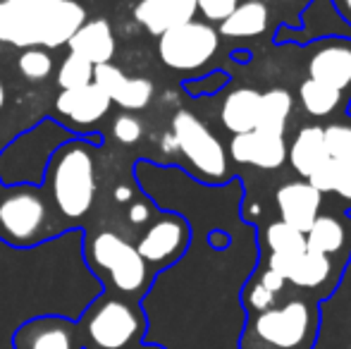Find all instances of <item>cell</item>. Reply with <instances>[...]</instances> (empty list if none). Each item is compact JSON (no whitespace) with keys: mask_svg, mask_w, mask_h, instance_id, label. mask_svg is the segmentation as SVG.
Listing matches in <instances>:
<instances>
[{"mask_svg":"<svg viewBox=\"0 0 351 349\" xmlns=\"http://www.w3.org/2000/svg\"><path fill=\"white\" fill-rule=\"evenodd\" d=\"M86 22V8L77 0H0V43L14 48L67 46Z\"/></svg>","mask_w":351,"mask_h":349,"instance_id":"6da1fadb","label":"cell"},{"mask_svg":"<svg viewBox=\"0 0 351 349\" xmlns=\"http://www.w3.org/2000/svg\"><path fill=\"white\" fill-rule=\"evenodd\" d=\"M96 146L101 136H74L53 154L46 170V184L58 213L67 220H79L96 201Z\"/></svg>","mask_w":351,"mask_h":349,"instance_id":"7a4b0ae2","label":"cell"},{"mask_svg":"<svg viewBox=\"0 0 351 349\" xmlns=\"http://www.w3.org/2000/svg\"><path fill=\"white\" fill-rule=\"evenodd\" d=\"M318 306L306 299L275 304L263 313H251L239 337V349H311L318 337Z\"/></svg>","mask_w":351,"mask_h":349,"instance_id":"3957f363","label":"cell"},{"mask_svg":"<svg viewBox=\"0 0 351 349\" xmlns=\"http://www.w3.org/2000/svg\"><path fill=\"white\" fill-rule=\"evenodd\" d=\"M146 333L148 326L141 309L108 294L93 297L79 323L82 349H136Z\"/></svg>","mask_w":351,"mask_h":349,"instance_id":"277c9868","label":"cell"},{"mask_svg":"<svg viewBox=\"0 0 351 349\" xmlns=\"http://www.w3.org/2000/svg\"><path fill=\"white\" fill-rule=\"evenodd\" d=\"M70 139H74V134L65 125L51 117L41 120L5 146L0 154V182L8 186L43 184L53 154Z\"/></svg>","mask_w":351,"mask_h":349,"instance_id":"5b68a950","label":"cell"},{"mask_svg":"<svg viewBox=\"0 0 351 349\" xmlns=\"http://www.w3.org/2000/svg\"><path fill=\"white\" fill-rule=\"evenodd\" d=\"M86 261L98 273V282L106 278L122 297L139 299L151 285V268L139 256L134 244L117 232H98L86 247Z\"/></svg>","mask_w":351,"mask_h":349,"instance_id":"8992f818","label":"cell"},{"mask_svg":"<svg viewBox=\"0 0 351 349\" xmlns=\"http://www.w3.org/2000/svg\"><path fill=\"white\" fill-rule=\"evenodd\" d=\"M48 220V201L38 186H8L0 199V237L12 247H29L41 237Z\"/></svg>","mask_w":351,"mask_h":349,"instance_id":"52a82bcc","label":"cell"},{"mask_svg":"<svg viewBox=\"0 0 351 349\" xmlns=\"http://www.w3.org/2000/svg\"><path fill=\"white\" fill-rule=\"evenodd\" d=\"M177 151L186 158L201 180L220 182L227 175V154L217 136L189 110H177L172 117Z\"/></svg>","mask_w":351,"mask_h":349,"instance_id":"ba28073f","label":"cell"},{"mask_svg":"<svg viewBox=\"0 0 351 349\" xmlns=\"http://www.w3.org/2000/svg\"><path fill=\"white\" fill-rule=\"evenodd\" d=\"M220 46V34L206 22L180 24L162 36H158V56L162 65L177 72H196L210 62Z\"/></svg>","mask_w":351,"mask_h":349,"instance_id":"9c48e42d","label":"cell"},{"mask_svg":"<svg viewBox=\"0 0 351 349\" xmlns=\"http://www.w3.org/2000/svg\"><path fill=\"white\" fill-rule=\"evenodd\" d=\"M189 244V225L180 215H162L153 220L136 242V252L148 268H165L175 263Z\"/></svg>","mask_w":351,"mask_h":349,"instance_id":"30bf717a","label":"cell"},{"mask_svg":"<svg viewBox=\"0 0 351 349\" xmlns=\"http://www.w3.org/2000/svg\"><path fill=\"white\" fill-rule=\"evenodd\" d=\"M14 349H82L79 326L67 316H36L17 328Z\"/></svg>","mask_w":351,"mask_h":349,"instance_id":"8fae6325","label":"cell"},{"mask_svg":"<svg viewBox=\"0 0 351 349\" xmlns=\"http://www.w3.org/2000/svg\"><path fill=\"white\" fill-rule=\"evenodd\" d=\"M230 156L241 165H254V168L261 170H278L287 160V141L280 134L251 130L232 136Z\"/></svg>","mask_w":351,"mask_h":349,"instance_id":"7c38bea8","label":"cell"},{"mask_svg":"<svg viewBox=\"0 0 351 349\" xmlns=\"http://www.w3.org/2000/svg\"><path fill=\"white\" fill-rule=\"evenodd\" d=\"M93 84H98L108 93L112 103H117L125 110H143L153 98V82L146 77H127L115 65L93 67Z\"/></svg>","mask_w":351,"mask_h":349,"instance_id":"4fadbf2b","label":"cell"},{"mask_svg":"<svg viewBox=\"0 0 351 349\" xmlns=\"http://www.w3.org/2000/svg\"><path fill=\"white\" fill-rule=\"evenodd\" d=\"M275 201H278L282 223H287L289 228L306 234L311 225H313V220L320 215L323 194L315 191L306 180H294L280 186Z\"/></svg>","mask_w":351,"mask_h":349,"instance_id":"5bb4252c","label":"cell"},{"mask_svg":"<svg viewBox=\"0 0 351 349\" xmlns=\"http://www.w3.org/2000/svg\"><path fill=\"white\" fill-rule=\"evenodd\" d=\"M112 101L98 84L60 91L56 98V112L77 127H91L108 115Z\"/></svg>","mask_w":351,"mask_h":349,"instance_id":"9a60e30c","label":"cell"},{"mask_svg":"<svg viewBox=\"0 0 351 349\" xmlns=\"http://www.w3.org/2000/svg\"><path fill=\"white\" fill-rule=\"evenodd\" d=\"M308 77L325 86L337 88L339 93L351 86V43L328 41L311 56Z\"/></svg>","mask_w":351,"mask_h":349,"instance_id":"2e32d148","label":"cell"},{"mask_svg":"<svg viewBox=\"0 0 351 349\" xmlns=\"http://www.w3.org/2000/svg\"><path fill=\"white\" fill-rule=\"evenodd\" d=\"M194 17L196 0H139L134 8V19L153 36H162Z\"/></svg>","mask_w":351,"mask_h":349,"instance_id":"e0dca14e","label":"cell"},{"mask_svg":"<svg viewBox=\"0 0 351 349\" xmlns=\"http://www.w3.org/2000/svg\"><path fill=\"white\" fill-rule=\"evenodd\" d=\"M72 56L84 58L93 67L108 65L115 56V34L108 19H86L67 41Z\"/></svg>","mask_w":351,"mask_h":349,"instance_id":"ac0fdd59","label":"cell"},{"mask_svg":"<svg viewBox=\"0 0 351 349\" xmlns=\"http://www.w3.org/2000/svg\"><path fill=\"white\" fill-rule=\"evenodd\" d=\"M287 158H289L291 168L296 173L304 177V180H308L311 173H315L330 158L328 149H325L323 127L318 125L301 127L294 139H291V144L287 146Z\"/></svg>","mask_w":351,"mask_h":349,"instance_id":"d6986e66","label":"cell"},{"mask_svg":"<svg viewBox=\"0 0 351 349\" xmlns=\"http://www.w3.org/2000/svg\"><path fill=\"white\" fill-rule=\"evenodd\" d=\"M258 101L261 91L249 86L234 88L227 93L225 103H222L220 120L222 127L232 134H244V132L256 130V120H258Z\"/></svg>","mask_w":351,"mask_h":349,"instance_id":"ffe728a7","label":"cell"},{"mask_svg":"<svg viewBox=\"0 0 351 349\" xmlns=\"http://www.w3.org/2000/svg\"><path fill=\"white\" fill-rule=\"evenodd\" d=\"M332 275H335L332 258L306 247V252H301L299 256L291 258L285 280L299 289H320L323 285H328L332 280Z\"/></svg>","mask_w":351,"mask_h":349,"instance_id":"44dd1931","label":"cell"},{"mask_svg":"<svg viewBox=\"0 0 351 349\" xmlns=\"http://www.w3.org/2000/svg\"><path fill=\"white\" fill-rule=\"evenodd\" d=\"M304 237L306 247L318 254H325L330 258L351 247L349 223H344L342 218H335V215H318Z\"/></svg>","mask_w":351,"mask_h":349,"instance_id":"7402d4cb","label":"cell"},{"mask_svg":"<svg viewBox=\"0 0 351 349\" xmlns=\"http://www.w3.org/2000/svg\"><path fill=\"white\" fill-rule=\"evenodd\" d=\"M268 17L270 14L263 0H244L225 22H220V34L230 38L258 36L268 29Z\"/></svg>","mask_w":351,"mask_h":349,"instance_id":"603a6c76","label":"cell"},{"mask_svg":"<svg viewBox=\"0 0 351 349\" xmlns=\"http://www.w3.org/2000/svg\"><path fill=\"white\" fill-rule=\"evenodd\" d=\"M291 108H294V98H291V93L287 91V88H270V91H263L258 101L256 130L285 136Z\"/></svg>","mask_w":351,"mask_h":349,"instance_id":"cb8c5ba5","label":"cell"},{"mask_svg":"<svg viewBox=\"0 0 351 349\" xmlns=\"http://www.w3.org/2000/svg\"><path fill=\"white\" fill-rule=\"evenodd\" d=\"M306 182L320 194H335L344 201H351V163L328 158L315 173H311Z\"/></svg>","mask_w":351,"mask_h":349,"instance_id":"d4e9b609","label":"cell"},{"mask_svg":"<svg viewBox=\"0 0 351 349\" xmlns=\"http://www.w3.org/2000/svg\"><path fill=\"white\" fill-rule=\"evenodd\" d=\"M299 98H301V106H304V110L308 112V115L325 117V115H330V112L337 110L342 93H339L337 88L325 86V84H320V82H315L308 77V80L301 82Z\"/></svg>","mask_w":351,"mask_h":349,"instance_id":"484cf974","label":"cell"},{"mask_svg":"<svg viewBox=\"0 0 351 349\" xmlns=\"http://www.w3.org/2000/svg\"><path fill=\"white\" fill-rule=\"evenodd\" d=\"M265 244H268L270 254H285V256H299L301 252H306V237L299 230L289 228L282 220L268 225L265 230Z\"/></svg>","mask_w":351,"mask_h":349,"instance_id":"4316f807","label":"cell"},{"mask_svg":"<svg viewBox=\"0 0 351 349\" xmlns=\"http://www.w3.org/2000/svg\"><path fill=\"white\" fill-rule=\"evenodd\" d=\"M17 70L24 80L43 82L53 75L56 62H53V56L46 51V48H24L17 58Z\"/></svg>","mask_w":351,"mask_h":349,"instance_id":"83f0119b","label":"cell"},{"mask_svg":"<svg viewBox=\"0 0 351 349\" xmlns=\"http://www.w3.org/2000/svg\"><path fill=\"white\" fill-rule=\"evenodd\" d=\"M56 80H58V86H60V91L84 88V86L93 84V65L84 60V58L72 56V53H70V56L62 60V65H60V70H58Z\"/></svg>","mask_w":351,"mask_h":349,"instance_id":"f1b7e54d","label":"cell"},{"mask_svg":"<svg viewBox=\"0 0 351 349\" xmlns=\"http://www.w3.org/2000/svg\"><path fill=\"white\" fill-rule=\"evenodd\" d=\"M323 134L330 158L351 163V122H332L323 127Z\"/></svg>","mask_w":351,"mask_h":349,"instance_id":"f546056e","label":"cell"},{"mask_svg":"<svg viewBox=\"0 0 351 349\" xmlns=\"http://www.w3.org/2000/svg\"><path fill=\"white\" fill-rule=\"evenodd\" d=\"M112 136H115L120 144H136L143 136V125L136 115L132 112H122L112 120Z\"/></svg>","mask_w":351,"mask_h":349,"instance_id":"4dcf8cb0","label":"cell"},{"mask_svg":"<svg viewBox=\"0 0 351 349\" xmlns=\"http://www.w3.org/2000/svg\"><path fill=\"white\" fill-rule=\"evenodd\" d=\"M241 299H244V309L249 313H263V311H268V309L275 306V302H278V294L268 292V289H265L263 285L256 280V282H251L249 287L244 289Z\"/></svg>","mask_w":351,"mask_h":349,"instance_id":"1f68e13d","label":"cell"},{"mask_svg":"<svg viewBox=\"0 0 351 349\" xmlns=\"http://www.w3.org/2000/svg\"><path fill=\"white\" fill-rule=\"evenodd\" d=\"M241 0H196V12L204 14L208 22H225L237 10Z\"/></svg>","mask_w":351,"mask_h":349,"instance_id":"d6a6232c","label":"cell"},{"mask_svg":"<svg viewBox=\"0 0 351 349\" xmlns=\"http://www.w3.org/2000/svg\"><path fill=\"white\" fill-rule=\"evenodd\" d=\"M151 215H153V208L146 201H134V204H130V208H127V220H130L132 225H146L148 220H151Z\"/></svg>","mask_w":351,"mask_h":349,"instance_id":"836d02e7","label":"cell"},{"mask_svg":"<svg viewBox=\"0 0 351 349\" xmlns=\"http://www.w3.org/2000/svg\"><path fill=\"white\" fill-rule=\"evenodd\" d=\"M258 282L263 285L268 292H273V294H280L282 289H285V285H287V280L282 278L280 273H275V270H270V268H265L263 273H261V278H258Z\"/></svg>","mask_w":351,"mask_h":349,"instance_id":"e575fe53","label":"cell"},{"mask_svg":"<svg viewBox=\"0 0 351 349\" xmlns=\"http://www.w3.org/2000/svg\"><path fill=\"white\" fill-rule=\"evenodd\" d=\"M160 146H162V151H165V154H172V151H177L175 134H172V132H165V134H162V139H160Z\"/></svg>","mask_w":351,"mask_h":349,"instance_id":"d590c367","label":"cell"},{"mask_svg":"<svg viewBox=\"0 0 351 349\" xmlns=\"http://www.w3.org/2000/svg\"><path fill=\"white\" fill-rule=\"evenodd\" d=\"M332 3H335V8H337V12L351 24V0H332Z\"/></svg>","mask_w":351,"mask_h":349,"instance_id":"8d00e7d4","label":"cell"},{"mask_svg":"<svg viewBox=\"0 0 351 349\" xmlns=\"http://www.w3.org/2000/svg\"><path fill=\"white\" fill-rule=\"evenodd\" d=\"M132 194H134V191H132V186H127V184H120L115 189V199L120 201V204H127V201L132 199Z\"/></svg>","mask_w":351,"mask_h":349,"instance_id":"74e56055","label":"cell"},{"mask_svg":"<svg viewBox=\"0 0 351 349\" xmlns=\"http://www.w3.org/2000/svg\"><path fill=\"white\" fill-rule=\"evenodd\" d=\"M5 103H8V88H5L3 80H0V110L5 108Z\"/></svg>","mask_w":351,"mask_h":349,"instance_id":"f35d334b","label":"cell"},{"mask_svg":"<svg viewBox=\"0 0 351 349\" xmlns=\"http://www.w3.org/2000/svg\"><path fill=\"white\" fill-rule=\"evenodd\" d=\"M136 349H165V347H160V345H151V342H141Z\"/></svg>","mask_w":351,"mask_h":349,"instance_id":"ab89813d","label":"cell"},{"mask_svg":"<svg viewBox=\"0 0 351 349\" xmlns=\"http://www.w3.org/2000/svg\"><path fill=\"white\" fill-rule=\"evenodd\" d=\"M263 3H294V0H263Z\"/></svg>","mask_w":351,"mask_h":349,"instance_id":"60d3db41","label":"cell"}]
</instances>
